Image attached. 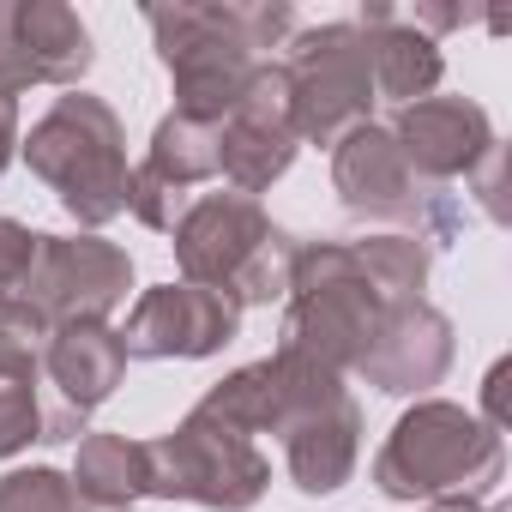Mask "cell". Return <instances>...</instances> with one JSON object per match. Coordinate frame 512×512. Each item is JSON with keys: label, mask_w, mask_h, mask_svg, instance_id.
<instances>
[{"label": "cell", "mask_w": 512, "mask_h": 512, "mask_svg": "<svg viewBox=\"0 0 512 512\" xmlns=\"http://www.w3.org/2000/svg\"><path fill=\"white\" fill-rule=\"evenodd\" d=\"M217 175V127L205 121H187V115H163L151 145H145V163H133V181H127V211L169 235L181 223V211L193 205V187Z\"/></svg>", "instance_id": "cell-14"}, {"label": "cell", "mask_w": 512, "mask_h": 512, "mask_svg": "<svg viewBox=\"0 0 512 512\" xmlns=\"http://www.w3.org/2000/svg\"><path fill=\"white\" fill-rule=\"evenodd\" d=\"M13 37H19L25 67H31V85L79 91V79L97 61L91 25L73 7H61V0H13Z\"/></svg>", "instance_id": "cell-19"}, {"label": "cell", "mask_w": 512, "mask_h": 512, "mask_svg": "<svg viewBox=\"0 0 512 512\" xmlns=\"http://www.w3.org/2000/svg\"><path fill=\"white\" fill-rule=\"evenodd\" d=\"M145 464H151V494L193 500L211 512H247L272 488V458L205 410H187L169 434L145 440Z\"/></svg>", "instance_id": "cell-6"}, {"label": "cell", "mask_w": 512, "mask_h": 512, "mask_svg": "<svg viewBox=\"0 0 512 512\" xmlns=\"http://www.w3.org/2000/svg\"><path fill=\"white\" fill-rule=\"evenodd\" d=\"M350 386H344V374H332V368H320V362H308V356H296V350H272V356H260V362H241L235 374H223L193 410H205V416H217L223 428H235V434H290L302 416H314L320 404H332V398H344Z\"/></svg>", "instance_id": "cell-8"}, {"label": "cell", "mask_w": 512, "mask_h": 512, "mask_svg": "<svg viewBox=\"0 0 512 512\" xmlns=\"http://www.w3.org/2000/svg\"><path fill=\"white\" fill-rule=\"evenodd\" d=\"M49 320L31 296H0V374H43Z\"/></svg>", "instance_id": "cell-22"}, {"label": "cell", "mask_w": 512, "mask_h": 512, "mask_svg": "<svg viewBox=\"0 0 512 512\" xmlns=\"http://www.w3.org/2000/svg\"><path fill=\"white\" fill-rule=\"evenodd\" d=\"M133 290V253L79 229V235H43L25 296L43 308L49 326H109L115 308Z\"/></svg>", "instance_id": "cell-9"}, {"label": "cell", "mask_w": 512, "mask_h": 512, "mask_svg": "<svg viewBox=\"0 0 512 512\" xmlns=\"http://www.w3.org/2000/svg\"><path fill=\"white\" fill-rule=\"evenodd\" d=\"M506 476V440L452 398H416L374 452V488L404 506L482 500Z\"/></svg>", "instance_id": "cell-3"}, {"label": "cell", "mask_w": 512, "mask_h": 512, "mask_svg": "<svg viewBox=\"0 0 512 512\" xmlns=\"http://www.w3.org/2000/svg\"><path fill=\"white\" fill-rule=\"evenodd\" d=\"M37 440H49L43 374H0V458H19Z\"/></svg>", "instance_id": "cell-21"}, {"label": "cell", "mask_w": 512, "mask_h": 512, "mask_svg": "<svg viewBox=\"0 0 512 512\" xmlns=\"http://www.w3.org/2000/svg\"><path fill=\"white\" fill-rule=\"evenodd\" d=\"M356 458H362V404L350 392L332 398V404H320L314 416H302L284 434V470L314 500L338 494L356 476Z\"/></svg>", "instance_id": "cell-17"}, {"label": "cell", "mask_w": 512, "mask_h": 512, "mask_svg": "<svg viewBox=\"0 0 512 512\" xmlns=\"http://www.w3.org/2000/svg\"><path fill=\"white\" fill-rule=\"evenodd\" d=\"M19 157L31 163V175L61 199V211L79 229H103L127 211V127L121 115L91 97V91H67L49 103L43 121H31V133H19Z\"/></svg>", "instance_id": "cell-5"}, {"label": "cell", "mask_w": 512, "mask_h": 512, "mask_svg": "<svg viewBox=\"0 0 512 512\" xmlns=\"http://www.w3.org/2000/svg\"><path fill=\"white\" fill-rule=\"evenodd\" d=\"M428 241L398 235H362V241H296L290 284H284V350L356 374L374 350L380 326L428 302Z\"/></svg>", "instance_id": "cell-1"}, {"label": "cell", "mask_w": 512, "mask_h": 512, "mask_svg": "<svg viewBox=\"0 0 512 512\" xmlns=\"http://www.w3.org/2000/svg\"><path fill=\"white\" fill-rule=\"evenodd\" d=\"M115 332L127 344V362H205L241 338V308L199 284H151Z\"/></svg>", "instance_id": "cell-12"}, {"label": "cell", "mask_w": 512, "mask_h": 512, "mask_svg": "<svg viewBox=\"0 0 512 512\" xmlns=\"http://www.w3.org/2000/svg\"><path fill=\"white\" fill-rule=\"evenodd\" d=\"M362 43H368V67H374V97H392L398 109L404 103H422L434 97V85L446 79V55L428 31L410 25L404 7H386V0H368L362 19H356Z\"/></svg>", "instance_id": "cell-16"}, {"label": "cell", "mask_w": 512, "mask_h": 512, "mask_svg": "<svg viewBox=\"0 0 512 512\" xmlns=\"http://www.w3.org/2000/svg\"><path fill=\"white\" fill-rule=\"evenodd\" d=\"M43 374L73 416H91L127 380V344L115 326H55L43 350Z\"/></svg>", "instance_id": "cell-18"}, {"label": "cell", "mask_w": 512, "mask_h": 512, "mask_svg": "<svg viewBox=\"0 0 512 512\" xmlns=\"http://www.w3.org/2000/svg\"><path fill=\"white\" fill-rule=\"evenodd\" d=\"M386 127H392L404 163L416 169V181H428V187L470 181L500 151L494 121L476 97H422V103H404Z\"/></svg>", "instance_id": "cell-13"}, {"label": "cell", "mask_w": 512, "mask_h": 512, "mask_svg": "<svg viewBox=\"0 0 512 512\" xmlns=\"http://www.w3.org/2000/svg\"><path fill=\"white\" fill-rule=\"evenodd\" d=\"M452 356H458L452 320H446L434 302H410V308H398V314L380 326V338H374V350L362 356L356 380H368V386L386 392V398H428V392L452 374Z\"/></svg>", "instance_id": "cell-15"}, {"label": "cell", "mask_w": 512, "mask_h": 512, "mask_svg": "<svg viewBox=\"0 0 512 512\" xmlns=\"http://www.w3.org/2000/svg\"><path fill=\"white\" fill-rule=\"evenodd\" d=\"M145 25L175 85V115L217 127L241 103L247 79L260 73L266 49H284L296 37V7L284 0H175V7H145Z\"/></svg>", "instance_id": "cell-2"}, {"label": "cell", "mask_w": 512, "mask_h": 512, "mask_svg": "<svg viewBox=\"0 0 512 512\" xmlns=\"http://www.w3.org/2000/svg\"><path fill=\"white\" fill-rule=\"evenodd\" d=\"M284 79H290V115H296L302 145H338L350 127L374 121L380 97H374V67H368V43L356 19L296 31Z\"/></svg>", "instance_id": "cell-7"}, {"label": "cell", "mask_w": 512, "mask_h": 512, "mask_svg": "<svg viewBox=\"0 0 512 512\" xmlns=\"http://www.w3.org/2000/svg\"><path fill=\"white\" fill-rule=\"evenodd\" d=\"M332 193L350 217H368V223H416V235L428 241L434 223V187L416 181V169L404 163L398 139L386 121H362L350 127L338 145H332Z\"/></svg>", "instance_id": "cell-11"}, {"label": "cell", "mask_w": 512, "mask_h": 512, "mask_svg": "<svg viewBox=\"0 0 512 512\" xmlns=\"http://www.w3.org/2000/svg\"><path fill=\"white\" fill-rule=\"evenodd\" d=\"M19 157V97H0V175Z\"/></svg>", "instance_id": "cell-26"}, {"label": "cell", "mask_w": 512, "mask_h": 512, "mask_svg": "<svg viewBox=\"0 0 512 512\" xmlns=\"http://www.w3.org/2000/svg\"><path fill=\"white\" fill-rule=\"evenodd\" d=\"M296 151H302V139H296V115H290L284 61H260L241 103L217 121V175L229 181V193L260 199L272 181L290 175Z\"/></svg>", "instance_id": "cell-10"}, {"label": "cell", "mask_w": 512, "mask_h": 512, "mask_svg": "<svg viewBox=\"0 0 512 512\" xmlns=\"http://www.w3.org/2000/svg\"><path fill=\"white\" fill-rule=\"evenodd\" d=\"M169 235H175L169 247H175L181 284L217 290L235 308L284 302L296 235L284 223H272V211L260 199H247V193H193V205L181 211V223Z\"/></svg>", "instance_id": "cell-4"}, {"label": "cell", "mask_w": 512, "mask_h": 512, "mask_svg": "<svg viewBox=\"0 0 512 512\" xmlns=\"http://www.w3.org/2000/svg\"><path fill=\"white\" fill-rule=\"evenodd\" d=\"M67 476L97 506H133L139 494H151L145 440H127V434H79V452H73Z\"/></svg>", "instance_id": "cell-20"}, {"label": "cell", "mask_w": 512, "mask_h": 512, "mask_svg": "<svg viewBox=\"0 0 512 512\" xmlns=\"http://www.w3.org/2000/svg\"><path fill=\"white\" fill-rule=\"evenodd\" d=\"M73 506H79V488L55 464H31V470L0 476V512H73Z\"/></svg>", "instance_id": "cell-23"}, {"label": "cell", "mask_w": 512, "mask_h": 512, "mask_svg": "<svg viewBox=\"0 0 512 512\" xmlns=\"http://www.w3.org/2000/svg\"><path fill=\"white\" fill-rule=\"evenodd\" d=\"M73 512H133V506H97V500H85V494H79V506H73Z\"/></svg>", "instance_id": "cell-27"}, {"label": "cell", "mask_w": 512, "mask_h": 512, "mask_svg": "<svg viewBox=\"0 0 512 512\" xmlns=\"http://www.w3.org/2000/svg\"><path fill=\"white\" fill-rule=\"evenodd\" d=\"M19 91H31V67L13 37V0H0V97H19Z\"/></svg>", "instance_id": "cell-25"}, {"label": "cell", "mask_w": 512, "mask_h": 512, "mask_svg": "<svg viewBox=\"0 0 512 512\" xmlns=\"http://www.w3.org/2000/svg\"><path fill=\"white\" fill-rule=\"evenodd\" d=\"M37 241H43V229L0 217V296H25L31 266H37Z\"/></svg>", "instance_id": "cell-24"}]
</instances>
